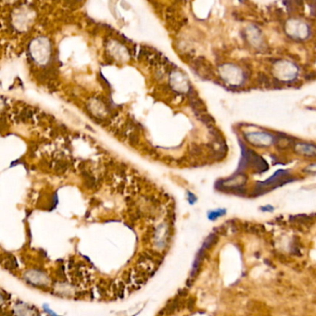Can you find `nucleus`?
<instances>
[{"instance_id": "obj_1", "label": "nucleus", "mask_w": 316, "mask_h": 316, "mask_svg": "<svg viewBox=\"0 0 316 316\" xmlns=\"http://www.w3.org/2000/svg\"><path fill=\"white\" fill-rule=\"evenodd\" d=\"M180 307H181L180 300H177V299H174L173 300L169 301L167 306L164 308L163 310H164V312H165V315H171V314H173L175 311H177Z\"/></svg>"}, {"instance_id": "obj_2", "label": "nucleus", "mask_w": 316, "mask_h": 316, "mask_svg": "<svg viewBox=\"0 0 316 316\" xmlns=\"http://www.w3.org/2000/svg\"><path fill=\"white\" fill-rule=\"evenodd\" d=\"M217 240H218V236L215 235V234H211V235L206 239V241H205V243H204V245H203V247H202L201 249L205 251V250L208 249L209 248H211L212 245L215 244V243L217 242Z\"/></svg>"}, {"instance_id": "obj_3", "label": "nucleus", "mask_w": 316, "mask_h": 316, "mask_svg": "<svg viewBox=\"0 0 316 316\" xmlns=\"http://www.w3.org/2000/svg\"><path fill=\"white\" fill-rule=\"evenodd\" d=\"M225 213V210H218V211H213L209 213V219L210 220H215L218 217L224 215Z\"/></svg>"}, {"instance_id": "obj_4", "label": "nucleus", "mask_w": 316, "mask_h": 316, "mask_svg": "<svg viewBox=\"0 0 316 316\" xmlns=\"http://www.w3.org/2000/svg\"><path fill=\"white\" fill-rule=\"evenodd\" d=\"M123 277L124 282L127 283V284H129V283H131V281H132V279H133V277H134V272H132V271H126V272H124V274H123Z\"/></svg>"}, {"instance_id": "obj_5", "label": "nucleus", "mask_w": 316, "mask_h": 316, "mask_svg": "<svg viewBox=\"0 0 316 316\" xmlns=\"http://www.w3.org/2000/svg\"><path fill=\"white\" fill-rule=\"evenodd\" d=\"M195 306V300L194 299H189L187 303H186V307L188 308V310H193Z\"/></svg>"}, {"instance_id": "obj_6", "label": "nucleus", "mask_w": 316, "mask_h": 316, "mask_svg": "<svg viewBox=\"0 0 316 316\" xmlns=\"http://www.w3.org/2000/svg\"><path fill=\"white\" fill-rule=\"evenodd\" d=\"M188 196H189V202H190L191 204H193L194 202L197 200V198H196L192 193H188Z\"/></svg>"}, {"instance_id": "obj_7", "label": "nucleus", "mask_w": 316, "mask_h": 316, "mask_svg": "<svg viewBox=\"0 0 316 316\" xmlns=\"http://www.w3.org/2000/svg\"><path fill=\"white\" fill-rule=\"evenodd\" d=\"M262 211H272V210H273V207H271V206L262 207Z\"/></svg>"}, {"instance_id": "obj_8", "label": "nucleus", "mask_w": 316, "mask_h": 316, "mask_svg": "<svg viewBox=\"0 0 316 316\" xmlns=\"http://www.w3.org/2000/svg\"><path fill=\"white\" fill-rule=\"evenodd\" d=\"M186 294H187V291H186V289H183V290H181L180 293H179V295H180V296H186Z\"/></svg>"}]
</instances>
